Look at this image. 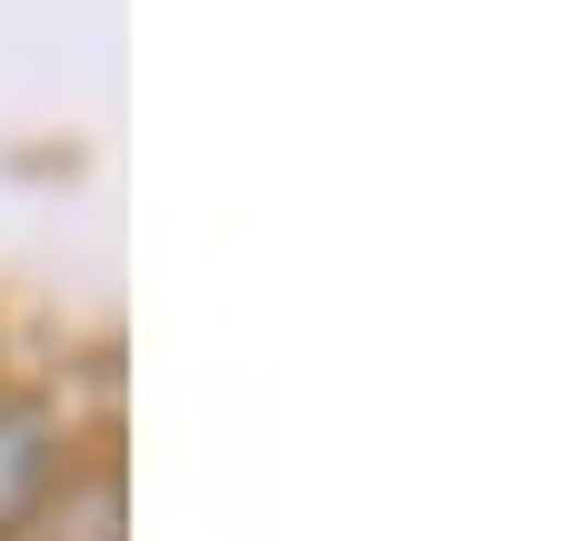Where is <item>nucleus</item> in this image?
<instances>
[{"instance_id": "f257e3e1", "label": "nucleus", "mask_w": 561, "mask_h": 541, "mask_svg": "<svg viewBox=\"0 0 561 541\" xmlns=\"http://www.w3.org/2000/svg\"><path fill=\"white\" fill-rule=\"evenodd\" d=\"M60 492V431L41 401H0V531H21Z\"/></svg>"}]
</instances>
